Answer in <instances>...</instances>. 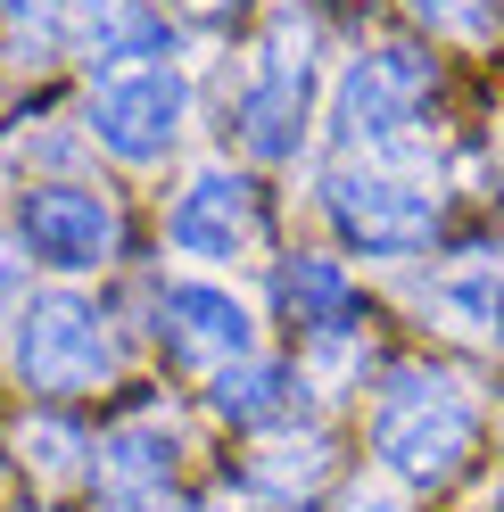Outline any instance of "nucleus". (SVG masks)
Listing matches in <instances>:
<instances>
[{
    "mask_svg": "<svg viewBox=\"0 0 504 512\" xmlns=\"http://www.w3.org/2000/svg\"><path fill=\"white\" fill-rule=\"evenodd\" d=\"M17 223H25V248H34L42 265H58V273H91V265L116 256V207L100 190L42 182V190H25Z\"/></svg>",
    "mask_w": 504,
    "mask_h": 512,
    "instance_id": "obj_7",
    "label": "nucleus"
},
{
    "mask_svg": "<svg viewBox=\"0 0 504 512\" xmlns=\"http://www.w3.org/2000/svg\"><path fill=\"white\" fill-rule=\"evenodd\" d=\"M290 405H298V372H281V364H265V356H240L232 372H215V413L240 422V430H265V422H281Z\"/></svg>",
    "mask_w": 504,
    "mask_h": 512,
    "instance_id": "obj_14",
    "label": "nucleus"
},
{
    "mask_svg": "<svg viewBox=\"0 0 504 512\" xmlns=\"http://www.w3.org/2000/svg\"><path fill=\"white\" fill-rule=\"evenodd\" d=\"M240 141L257 157H298V141H306V83L257 75L240 91Z\"/></svg>",
    "mask_w": 504,
    "mask_h": 512,
    "instance_id": "obj_13",
    "label": "nucleus"
},
{
    "mask_svg": "<svg viewBox=\"0 0 504 512\" xmlns=\"http://www.w3.org/2000/svg\"><path fill=\"white\" fill-rule=\"evenodd\" d=\"M157 339L182 372H232L240 356H257V323L232 290H207V281H174L157 298Z\"/></svg>",
    "mask_w": 504,
    "mask_h": 512,
    "instance_id": "obj_6",
    "label": "nucleus"
},
{
    "mask_svg": "<svg viewBox=\"0 0 504 512\" xmlns=\"http://www.w3.org/2000/svg\"><path fill=\"white\" fill-rule=\"evenodd\" d=\"M430 100V58L422 50H372L339 75V100H331V133L348 149H381L397 141L414 108Z\"/></svg>",
    "mask_w": 504,
    "mask_h": 512,
    "instance_id": "obj_4",
    "label": "nucleus"
},
{
    "mask_svg": "<svg viewBox=\"0 0 504 512\" xmlns=\"http://www.w3.org/2000/svg\"><path fill=\"white\" fill-rule=\"evenodd\" d=\"M314 479H323V438H306V446H273V455L257 463V488H273V496H306Z\"/></svg>",
    "mask_w": 504,
    "mask_h": 512,
    "instance_id": "obj_16",
    "label": "nucleus"
},
{
    "mask_svg": "<svg viewBox=\"0 0 504 512\" xmlns=\"http://www.w3.org/2000/svg\"><path fill=\"white\" fill-rule=\"evenodd\" d=\"M17 314H25V256L0 248V323H17Z\"/></svg>",
    "mask_w": 504,
    "mask_h": 512,
    "instance_id": "obj_19",
    "label": "nucleus"
},
{
    "mask_svg": "<svg viewBox=\"0 0 504 512\" xmlns=\"http://www.w3.org/2000/svg\"><path fill=\"white\" fill-rule=\"evenodd\" d=\"M17 372H25V389H42V397L100 389V380L116 372V339L100 323V306H83V298H34L17 314Z\"/></svg>",
    "mask_w": 504,
    "mask_h": 512,
    "instance_id": "obj_2",
    "label": "nucleus"
},
{
    "mask_svg": "<svg viewBox=\"0 0 504 512\" xmlns=\"http://www.w3.org/2000/svg\"><path fill=\"white\" fill-rule=\"evenodd\" d=\"M75 42L100 75H124V67L166 58V17L149 0H75Z\"/></svg>",
    "mask_w": 504,
    "mask_h": 512,
    "instance_id": "obj_9",
    "label": "nucleus"
},
{
    "mask_svg": "<svg viewBox=\"0 0 504 512\" xmlns=\"http://www.w3.org/2000/svg\"><path fill=\"white\" fill-rule=\"evenodd\" d=\"M91 133H100V149H116L124 166H157V157L174 149V133H182V75L166 58L108 75L100 100H91Z\"/></svg>",
    "mask_w": 504,
    "mask_h": 512,
    "instance_id": "obj_5",
    "label": "nucleus"
},
{
    "mask_svg": "<svg viewBox=\"0 0 504 512\" xmlns=\"http://www.w3.org/2000/svg\"><path fill=\"white\" fill-rule=\"evenodd\" d=\"M430 306L471 339H504V248H463L430 273Z\"/></svg>",
    "mask_w": 504,
    "mask_h": 512,
    "instance_id": "obj_10",
    "label": "nucleus"
},
{
    "mask_svg": "<svg viewBox=\"0 0 504 512\" xmlns=\"http://www.w3.org/2000/svg\"><path fill=\"white\" fill-rule=\"evenodd\" d=\"M182 17H207V25H224V17H240V0H174Z\"/></svg>",
    "mask_w": 504,
    "mask_h": 512,
    "instance_id": "obj_20",
    "label": "nucleus"
},
{
    "mask_svg": "<svg viewBox=\"0 0 504 512\" xmlns=\"http://www.w3.org/2000/svg\"><path fill=\"white\" fill-rule=\"evenodd\" d=\"M166 232H174L182 256H240L248 240H257V190H248L240 174H199L191 190H182Z\"/></svg>",
    "mask_w": 504,
    "mask_h": 512,
    "instance_id": "obj_8",
    "label": "nucleus"
},
{
    "mask_svg": "<svg viewBox=\"0 0 504 512\" xmlns=\"http://www.w3.org/2000/svg\"><path fill=\"white\" fill-rule=\"evenodd\" d=\"M83 455H91V446H83L75 422H50V413H42V422H25V463H34L42 479H75Z\"/></svg>",
    "mask_w": 504,
    "mask_h": 512,
    "instance_id": "obj_15",
    "label": "nucleus"
},
{
    "mask_svg": "<svg viewBox=\"0 0 504 512\" xmlns=\"http://www.w3.org/2000/svg\"><path fill=\"white\" fill-rule=\"evenodd\" d=\"M281 314H290L298 331L331 339V331L356 323V281L339 273L331 256H290V265H281Z\"/></svg>",
    "mask_w": 504,
    "mask_h": 512,
    "instance_id": "obj_11",
    "label": "nucleus"
},
{
    "mask_svg": "<svg viewBox=\"0 0 504 512\" xmlns=\"http://www.w3.org/2000/svg\"><path fill=\"white\" fill-rule=\"evenodd\" d=\"M339 512H405V504H397L389 488H356V496H348V504H339Z\"/></svg>",
    "mask_w": 504,
    "mask_h": 512,
    "instance_id": "obj_21",
    "label": "nucleus"
},
{
    "mask_svg": "<svg viewBox=\"0 0 504 512\" xmlns=\"http://www.w3.org/2000/svg\"><path fill=\"white\" fill-rule=\"evenodd\" d=\"M430 34H463V42H488L496 34V17H488V0H405Z\"/></svg>",
    "mask_w": 504,
    "mask_h": 512,
    "instance_id": "obj_17",
    "label": "nucleus"
},
{
    "mask_svg": "<svg viewBox=\"0 0 504 512\" xmlns=\"http://www.w3.org/2000/svg\"><path fill=\"white\" fill-rule=\"evenodd\" d=\"M471 446H480V413L455 380L438 372H397L381 389V413H372V455H381L397 479H414V488H438V479H455L471 463Z\"/></svg>",
    "mask_w": 504,
    "mask_h": 512,
    "instance_id": "obj_1",
    "label": "nucleus"
},
{
    "mask_svg": "<svg viewBox=\"0 0 504 512\" xmlns=\"http://www.w3.org/2000/svg\"><path fill=\"white\" fill-rule=\"evenodd\" d=\"M323 199H331V223L348 232V248L364 256H405L438 232V190L397 166H339Z\"/></svg>",
    "mask_w": 504,
    "mask_h": 512,
    "instance_id": "obj_3",
    "label": "nucleus"
},
{
    "mask_svg": "<svg viewBox=\"0 0 504 512\" xmlns=\"http://www.w3.org/2000/svg\"><path fill=\"white\" fill-rule=\"evenodd\" d=\"M67 25H75L67 0H9V34H17V50H34V58L67 34Z\"/></svg>",
    "mask_w": 504,
    "mask_h": 512,
    "instance_id": "obj_18",
    "label": "nucleus"
},
{
    "mask_svg": "<svg viewBox=\"0 0 504 512\" xmlns=\"http://www.w3.org/2000/svg\"><path fill=\"white\" fill-rule=\"evenodd\" d=\"M91 455H100V488L149 496V488H166V479H174V430L166 422H116Z\"/></svg>",
    "mask_w": 504,
    "mask_h": 512,
    "instance_id": "obj_12",
    "label": "nucleus"
}]
</instances>
